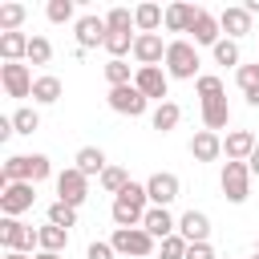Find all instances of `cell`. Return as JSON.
Here are the masks:
<instances>
[{"instance_id": "cell-1", "label": "cell", "mask_w": 259, "mask_h": 259, "mask_svg": "<svg viewBox=\"0 0 259 259\" xmlns=\"http://www.w3.org/2000/svg\"><path fill=\"white\" fill-rule=\"evenodd\" d=\"M146 210H150L146 182H130V186H125V190L113 198V206H109V219H113L117 227H142Z\"/></svg>"}, {"instance_id": "cell-2", "label": "cell", "mask_w": 259, "mask_h": 259, "mask_svg": "<svg viewBox=\"0 0 259 259\" xmlns=\"http://www.w3.org/2000/svg\"><path fill=\"white\" fill-rule=\"evenodd\" d=\"M198 65H202V61H198V45H194V40H182V36H178V40L166 45L162 69H166L174 81H198V77H202Z\"/></svg>"}, {"instance_id": "cell-3", "label": "cell", "mask_w": 259, "mask_h": 259, "mask_svg": "<svg viewBox=\"0 0 259 259\" xmlns=\"http://www.w3.org/2000/svg\"><path fill=\"white\" fill-rule=\"evenodd\" d=\"M109 243H113V251H117V255L150 259V255H154V243H158V239H154V235H150L146 227H117Z\"/></svg>"}, {"instance_id": "cell-4", "label": "cell", "mask_w": 259, "mask_h": 259, "mask_svg": "<svg viewBox=\"0 0 259 259\" xmlns=\"http://www.w3.org/2000/svg\"><path fill=\"white\" fill-rule=\"evenodd\" d=\"M0 243H4V251L32 255V251H40V231L24 227L20 219H0Z\"/></svg>"}, {"instance_id": "cell-5", "label": "cell", "mask_w": 259, "mask_h": 259, "mask_svg": "<svg viewBox=\"0 0 259 259\" xmlns=\"http://www.w3.org/2000/svg\"><path fill=\"white\" fill-rule=\"evenodd\" d=\"M219 186H223V198L227 202H247V194H251V170H247V162H227L223 166V174H219Z\"/></svg>"}, {"instance_id": "cell-6", "label": "cell", "mask_w": 259, "mask_h": 259, "mask_svg": "<svg viewBox=\"0 0 259 259\" xmlns=\"http://www.w3.org/2000/svg\"><path fill=\"white\" fill-rule=\"evenodd\" d=\"M105 101H109V109L121 113V117H142V113L150 109V101H146V93H142L138 85H117V89L105 93Z\"/></svg>"}, {"instance_id": "cell-7", "label": "cell", "mask_w": 259, "mask_h": 259, "mask_svg": "<svg viewBox=\"0 0 259 259\" xmlns=\"http://www.w3.org/2000/svg\"><path fill=\"white\" fill-rule=\"evenodd\" d=\"M134 85L146 93V101H170V73L162 65H150V69H138L134 73Z\"/></svg>"}, {"instance_id": "cell-8", "label": "cell", "mask_w": 259, "mask_h": 259, "mask_svg": "<svg viewBox=\"0 0 259 259\" xmlns=\"http://www.w3.org/2000/svg\"><path fill=\"white\" fill-rule=\"evenodd\" d=\"M32 202H36L32 182H8V186L0 190V210H4V219H20L24 210H32Z\"/></svg>"}, {"instance_id": "cell-9", "label": "cell", "mask_w": 259, "mask_h": 259, "mask_svg": "<svg viewBox=\"0 0 259 259\" xmlns=\"http://www.w3.org/2000/svg\"><path fill=\"white\" fill-rule=\"evenodd\" d=\"M57 198L69 202V206H81V202L89 198V178H85L77 166H65V170L57 174Z\"/></svg>"}, {"instance_id": "cell-10", "label": "cell", "mask_w": 259, "mask_h": 259, "mask_svg": "<svg viewBox=\"0 0 259 259\" xmlns=\"http://www.w3.org/2000/svg\"><path fill=\"white\" fill-rule=\"evenodd\" d=\"M146 194H150V206H170V202L182 194V182H178V174L158 170V174L146 178Z\"/></svg>"}, {"instance_id": "cell-11", "label": "cell", "mask_w": 259, "mask_h": 259, "mask_svg": "<svg viewBox=\"0 0 259 259\" xmlns=\"http://www.w3.org/2000/svg\"><path fill=\"white\" fill-rule=\"evenodd\" d=\"M0 85H4V93H8V97H32L36 77L28 73V65H24V61H16V65H0Z\"/></svg>"}, {"instance_id": "cell-12", "label": "cell", "mask_w": 259, "mask_h": 259, "mask_svg": "<svg viewBox=\"0 0 259 259\" xmlns=\"http://www.w3.org/2000/svg\"><path fill=\"white\" fill-rule=\"evenodd\" d=\"M134 61H138V69L162 65V61H166V45H162V32H138V36H134Z\"/></svg>"}, {"instance_id": "cell-13", "label": "cell", "mask_w": 259, "mask_h": 259, "mask_svg": "<svg viewBox=\"0 0 259 259\" xmlns=\"http://www.w3.org/2000/svg\"><path fill=\"white\" fill-rule=\"evenodd\" d=\"M73 32H77V49H97V45H105V32H109V24H105V16H77V24H73Z\"/></svg>"}, {"instance_id": "cell-14", "label": "cell", "mask_w": 259, "mask_h": 259, "mask_svg": "<svg viewBox=\"0 0 259 259\" xmlns=\"http://www.w3.org/2000/svg\"><path fill=\"white\" fill-rule=\"evenodd\" d=\"M255 146H259V138H255L251 130H231V134L223 138V154H227V162H247V158L255 154Z\"/></svg>"}, {"instance_id": "cell-15", "label": "cell", "mask_w": 259, "mask_h": 259, "mask_svg": "<svg viewBox=\"0 0 259 259\" xmlns=\"http://www.w3.org/2000/svg\"><path fill=\"white\" fill-rule=\"evenodd\" d=\"M251 20H255V16H251L243 4H227V8L219 12V24H223V32H227L231 40L247 36V32H251Z\"/></svg>"}, {"instance_id": "cell-16", "label": "cell", "mask_w": 259, "mask_h": 259, "mask_svg": "<svg viewBox=\"0 0 259 259\" xmlns=\"http://www.w3.org/2000/svg\"><path fill=\"white\" fill-rule=\"evenodd\" d=\"M194 45H206V49H214L219 40H223V24H219V12H206V8H198V16H194Z\"/></svg>"}, {"instance_id": "cell-17", "label": "cell", "mask_w": 259, "mask_h": 259, "mask_svg": "<svg viewBox=\"0 0 259 259\" xmlns=\"http://www.w3.org/2000/svg\"><path fill=\"white\" fill-rule=\"evenodd\" d=\"M142 227L162 243V239H170V235H178V219L170 214V206H150L146 210V219H142Z\"/></svg>"}, {"instance_id": "cell-18", "label": "cell", "mask_w": 259, "mask_h": 259, "mask_svg": "<svg viewBox=\"0 0 259 259\" xmlns=\"http://www.w3.org/2000/svg\"><path fill=\"white\" fill-rule=\"evenodd\" d=\"M190 158H194V162H219V158H223V138L210 134V130H198V134L190 138Z\"/></svg>"}, {"instance_id": "cell-19", "label": "cell", "mask_w": 259, "mask_h": 259, "mask_svg": "<svg viewBox=\"0 0 259 259\" xmlns=\"http://www.w3.org/2000/svg\"><path fill=\"white\" fill-rule=\"evenodd\" d=\"M178 235H182L186 243H210V219H206L202 210H186V214L178 219Z\"/></svg>"}, {"instance_id": "cell-20", "label": "cell", "mask_w": 259, "mask_h": 259, "mask_svg": "<svg viewBox=\"0 0 259 259\" xmlns=\"http://www.w3.org/2000/svg\"><path fill=\"white\" fill-rule=\"evenodd\" d=\"M8 182H32V154H12L4 166H0V190ZM36 186V182H32Z\"/></svg>"}, {"instance_id": "cell-21", "label": "cell", "mask_w": 259, "mask_h": 259, "mask_svg": "<svg viewBox=\"0 0 259 259\" xmlns=\"http://www.w3.org/2000/svg\"><path fill=\"white\" fill-rule=\"evenodd\" d=\"M73 166H77V170H81L85 178H93V174L101 178L109 162H105V150H101V146H81V150L73 154Z\"/></svg>"}, {"instance_id": "cell-22", "label": "cell", "mask_w": 259, "mask_h": 259, "mask_svg": "<svg viewBox=\"0 0 259 259\" xmlns=\"http://www.w3.org/2000/svg\"><path fill=\"white\" fill-rule=\"evenodd\" d=\"M28 32H0V57L4 65H16V61H28Z\"/></svg>"}, {"instance_id": "cell-23", "label": "cell", "mask_w": 259, "mask_h": 259, "mask_svg": "<svg viewBox=\"0 0 259 259\" xmlns=\"http://www.w3.org/2000/svg\"><path fill=\"white\" fill-rule=\"evenodd\" d=\"M227 121H231V105H227V97L202 101V130L219 134V130H227Z\"/></svg>"}, {"instance_id": "cell-24", "label": "cell", "mask_w": 259, "mask_h": 259, "mask_svg": "<svg viewBox=\"0 0 259 259\" xmlns=\"http://www.w3.org/2000/svg\"><path fill=\"white\" fill-rule=\"evenodd\" d=\"M162 24H166V8H158V4H150V0L134 8V28H138V32H158Z\"/></svg>"}, {"instance_id": "cell-25", "label": "cell", "mask_w": 259, "mask_h": 259, "mask_svg": "<svg viewBox=\"0 0 259 259\" xmlns=\"http://www.w3.org/2000/svg\"><path fill=\"white\" fill-rule=\"evenodd\" d=\"M61 93H65V85H61V77H53V73H40L36 85H32V101H36V105H57Z\"/></svg>"}, {"instance_id": "cell-26", "label": "cell", "mask_w": 259, "mask_h": 259, "mask_svg": "<svg viewBox=\"0 0 259 259\" xmlns=\"http://www.w3.org/2000/svg\"><path fill=\"white\" fill-rule=\"evenodd\" d=\"M235 81H239L247 105L259 109V61H255V65H239V69H235Z\"/></svg>"}, {"instance_id": "cell-27", "label": "cell", "mask_w": 259, "mask_h": 259, "mask_svg": "<svg viewBox=\"0 0 259 259\" xmlns=\"http://www.w3.org/2000/svg\"><path fill=\"white\" fill-rule=\"evenodd\" d=\"M194 16H198L194 4H166V28L170 32H190L194 28Z\"/></svg>"}, {"instance_id": "cell-28", "label": "cell", "mask_w": 259, "mask_h": 259, "mask_svg": "<svg viewBox=\"0 0 259 259\" xmlns=\"http://www.w3.org/2000/svg\"><path fill=\"white\" fill-rule=\"evenodd\" d=\"M178 121H182V105H178V101H162V105L150 113V125H154L158 134H170Z\"/></svg>"}, {"instance_id": "cell-29", "label": "cell", "mask_w": 259, "mask_h": 259, "mask_svg": "<svg viewBox=\"0 0 259 259\" xmlns=\"http://www.w3.org/2000/svg\"><path fill=\"white\" fill-rule=\"evenodd\" d=\"M36 231H40V251L65 255V247H69V231H65V227H53V223H45V227H36Z\"/></svg>"}, {"instance_id": "cell-30", "label": "cell", "mask_w": 259, "mask_h": 259, "mask_svg": "<svg viewBox=\"0 0 259 259\" xmlns=\"http://www.w3.org/2000/svg\"><path fill=\"white\" fill-rule=\"evenodd\" d=\"M24 20H28L24 4H0V32H20Z\"/></svg>"}, {"instance_id": "cell-31", "label": "cell", "mask_w": 259, "mask_h": 259, "mask_svg": "<svg viewBox=\"0 0 259 259\" xmlns=\"http://www.w3.org/2000/svg\"><path fill=\"white\" fill-rule=\"evenodd\" d=\"M97 182H101V190H105V194H113V198H117V194L130 186V170H121V166H105V174H101Z\"/></svg>"}, {"instance_id": "cell-32", "label": "cell", "mask_w": 259, "mask_h": 259, "mask_svg": "<svg viewBox=\"0 0 259 259\" xmlns=\"http://www.w3.org/2000/svg\"><path fill=\"white\" fill-rule=\"evenodd\" d=\"M134 73H138V69H130V61H105V81H109V89L134 85Z\"/></svg>"}, {"instance_id": "cell-33", "label": "cell", "mask_w": 259, "mask_h": 259, "mask_svg": "<svg viewBox=\"0 0 259 259\" xmlns=\"http://www.w3.org/2000/svg\"><path fill=\"white\" fill-rule=\"evenodd\" d=\"M12 130H16V134H36V130H40V113H36V105H20V109L12 113Z\"/></svg>"}, {"instance_id": "cell-34", "label": "cell", "mask_w": 259, "mask_h": 259, "mask_svg": "<svg viewBox=\"0 0 259 259\" xmlns=\"http://www.w3.org/2000/svg\"><path fill=\"white\" fill-rule=\"evenodd\" d=\"M45 219H49L53 227H65V231H69V227H77V206H69V202H61V198H57V202L49 206V214H45Z\"/></svg>"}, {"instance_id": "cell-35", "label": "cell", "mask_w": 259, "mask_h": 259, "mask_svg": "<svg viewBox=\"0 0 259 259\" xmlns=\"http://www.w3.org/2000/svg\"><path fill=\"white\" fill-rule=\"evenodd\" d=\"M210 53H214V61H219V65H235V69H239V61H243V53H239V40H231V36H223V40H219Z\"/></svg>"}, {"instance_id": "cell-36", "label": "cell", "mask_w": 259, "mask_h": 259, "mask_svg": "<svg viewBox=\"0 0 259 259\" xmlns=\"http://www.w3.org/2000/svg\"><path fill=\"white\" fill-rule=\"evenodd\" d=\"M194 89H198V97H202V101L227 97V93H223V77H214V73H202V77L194 81Z\"/></svg>"}, {"instance_id": "cell-37", "label": "cell", "mask_w": 259, "mask_h": 259, "mask_svg": "<svg viewBox=\"0 0 259 259\" xmlns=\"http://www.w3.org/2000/svg\"><path fill=\"white\" fill-rule=\"evenodd\" d=\"M45 16H49V24H69L73 20V0H49Z\"/></svg>"}, {"instance_id": "cell-38", "label": "cell", "mask_w": 259, "mask_h": 259, "mask_svg": "<svg viewBox=\"0 0 259 259\" xmlns=\"http://www.w3.org/2000/svg\"><path fill=\"white\" fill-rule=\"evenodd\" d=\"M105 24H109V32H134V12L130 8H109Z\"/></svg>"}, {"instance_id": "cell-39", "label": "cell", "mask_w": 259, "mask_h": 259, "mask_svg": "<svg viewBox=\"0 0 259 259\" xmlns=\"http://www.w3.org/2000/svg\"><path fill=\"white\" fill-rule=\"evenodd\" d=\"M28 61H32V65H49V61H53V45H49V36L36 32V36L28 40Z\"/></svg>"}, {"instance_id": "cell-40", "label": "cell", "mask_w": 259, "mask_h": 259, "mask_svg": "<svg viewBox=\"0 0 259 259\" xmlns=\"http://www.w3.org/2000/svg\"><path fill=\"white\" fill-rule=\"evenodd\" d=\"M186 239L182 235H170V239H162V247H158V259H186Z\"/></svg>"}, {"instance_id": "cell-41", "label": "cell", "mask_w": 259, "mask_h": 259, "mask_svg": "<svg viewBox=\"0 0 259 259\" xmlns=\"http://www.w3.org/2000/svg\"><path fill=\"white\" fill-rule=\"evenodd\" d=\"M117 251H113V243H101V239H93L89 247H85V259H113Z\"/></svg>"}, {"instance_id": "cell-42", "label": "cell", "mask_w": 259, "mask_h": 259, "mask_svg": "<svg viewBox=\"0 0 259 259\" xmlns=\"http://www.w3.org/2000/svg\"><path fill=\"white\" fill-rule=\"evenodd\" d=\"M186 259H219V255H214L210 243H190V247H186Z\"/></svg>"}, {"instance_id": "cell-43", "label": "cell", "mask_w": 259, "mask_h": 259, "mask_svg": "<svg viewBox=\"0 0 259 259\" xmlns=\"http://www.w3.org/2000/svg\"><path fill=\"white\" fill-rule=\"evenodd\" d=\"M16 130H12V117H0V142H8Z\"/></svg>"}, {"instance_id": "cell-44", "label": "cell", "mask_w": 259, "mask_h": 259, "mask_svg": "<svg viewBox=\"0 0 259 259\" xmlns=\"http://www.w3.org/2000/svg\"><path fill=\"white\" fill-rule=\"evenodd\" d=\"M247 170H251V178H259V146H255V154L247 158Z\"/></svg>"}, {"instance_id": "cell-45", "label": "cell", "mask_w": 259, "mask_h": 259, "mask_svg": "<svg viewBox=\"0 0 259 259\" xmlns=\"http://www.w3.org/2000/svg\"><path fill=\"white\" fill-rule=\"evenodd\" d=\"M243 8H247V12H251V16H255V12H259V0H247V4H243Z\"/></svg>"}, {"instance_id": "cell-46", "label": "cell", "mask_w": 259, "mask_h": 259, "mask_svg": "<svg viewBox=\"0 0 259 259\" xmlns=\"http://www.w3.org/2000/svg\"><path fill=\"white\" fill-rule=\"evenodd\" d=\"M32 259H61V255H53V251H36Z\"/></svg>"}, {"instance_id": "cell-47", "label": "cell", "mask_w": 259, "mask_h": 259, "mask_svg": "<svg viewBox=\"0 0 259 259\" xmlns=\"http://www.w3.org/2000/svg\"><path fill=\"white\" fill-rule=\"evenodd\" d=\"M4 259H32V255H20V251H4Z\"/></svg>"}, {"instance_id": "cell-48", "label": "cell", "mask_w": 259, "mask_h": 259, "mask_svg": "<svg viewBox=\"0 0 259 259\" xmlns=\"http://www.w3.org/2000/svg\"><path fill=\"white\" fill-rule=\"evenodd\" d=\"M255 255H259V239H255Z\"/></svg>"}, {"instance_id": "cell-49", "label": "cell", "mask_w": 259, "mask_h": 259, "mask_svg": "<svg viewBox=\"0 0 259 259\" xmlns=\"http://www.w3.org/2000/svg\"><path fill=\"white\" fill-rule=\"evenodd\" d=\"M251 259H259V255H251Z\"/></svg>"}]
</instances>
